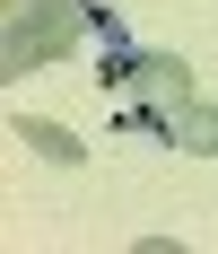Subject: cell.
Returning a JSON list of instances; mask_svg holds the SVG:
<instances>
[{
  "label": "cell",
  "instance_id": "obj_1",
  "mask_svg": "<svg viewBox=\"0 0 218 254\" xmlns=\"http://www.w3.org/2000/svg\"><path fill=\"white\" fill-rule=\"evenodd\" d=\"M87 0H9V26H0V70L26 79L44 62H70L79 35H87Z\"/></svg>",
  "mask_w": 218,
  "mask_h": 254
},
{
  "label": "cell",
  "instance_id": "obj_2",
  "mask_svg": "<svg viewBox=\"0 0 218 254\" xmlns=\"http://www.w3.org/2000/svg\"><path fill=\"white\" fill-rule=\"evenodd\" d=\"M131 97H148V105H192V70H183L174 53H140V62H131Z\"/></svg>",
  "mask_w": 218,
  "mask_h": 254
},
{
  "label": "cell",
  "instance_id": "obj_3",
  "mask_svg": "<svg viewBox=\"0 0 218 254\" xmlns=\"http://www.w3.org/2000/svg\"><path fill=\"white\" fill-rule=\"evenodd\" d=\"M9 131H18V140H26L35 158H52V167H79V158H87V149H79V131H61V123H44V114H18Z\"/></svg>",
  "mask_w": 218,
  "mask_h": 254
},
{
  "label": "cell",
  "instance_id": "obj_4",
  "mask_svg": "<svg viewBox=\"0 0 218 254\" xmlns=\"http://www.w3.org/2000/svg\"><path fill=\"white\" fill-rule=\"evenodd\" d=\"M174 149L183 158H218V105H174Z\"/></svg>",
  "mask_w": 218,
  "mask_h": 254
}]
</instances>
